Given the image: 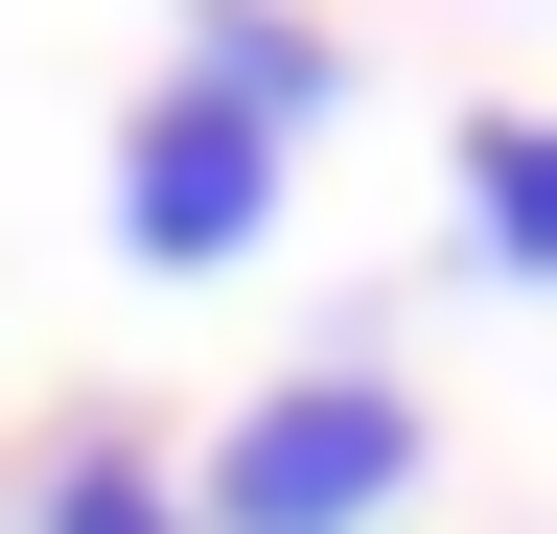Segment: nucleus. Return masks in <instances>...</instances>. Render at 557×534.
Returning a JSON list of instances; mask_svg holds the SVG:
<instances>
[{
	"instance_id": "f257e3e1",
	"label": "nucleus",
	"mask_w": 557,
	"mask_h": 534,
	"mask_svg": "<svg viewBox=\"0 0 557 534\" xmlns=\"http://www.w3.org/2000/svg\"><path fill=\"white\" fill-rule=\"evenodd\" d=\"M418 488V419L372 372H302V395H256L233 419V464H209V534H372Z\"/></svg>"
},
{
	"instance_id": "f03ea898",
	"label": "nucleus",
	"mask_w": 557,
	"mask_h": 534,
	"mask_svg": "<svg viewBox=\"0 0 557 534\" xmlns=\"http://www.w3.org/2000/svg\"><path fill=\"white\" fill-rule=\"evenodd\" d=\"M116 210H139V256H163V280H209V256H233L256 210H278V116H233V94H139V140H116Z\"/></svg>"
},
{
	"instance_id": "7ed1b4c3",
	"label": "nucleus",
	"mask_w": 557,
	"mask_h": 534,
	"mask_svg": "<svg viewBox=\"0 0 557 534\" xmlns=\"http://www.w3.org/2000/svg\"><path fill=\"white\" fill-rule=\"evenodd\" d=\"M186 71L233 94V116H278V140L325 116V47H302V24H256V0H209V24H186Z\"/></svg>"
},
{
	"instance_id": "20e7f679",
	"label": "nucleus",
	"mask_w": 557,
	"mask_h": 534,
	"mask_svg": "<svg viewBox=\"0 0 557 534\" xmlns=\"http://www.w3.org/2000/svg\"><path fill=\"white\" fill-rule=\"evenodd\" d=\"M465 186H487V256L557 280V116H465Z\"/></svg>"
},
{
	"instance_id": "39448f33",
	"label": "nucleus",
	"mask_w": 557,
	"mask_h": 534,
	"mask_svg": "<svg viewBox=\"0 0 557 534\" xmlns=\"http://www.w3.org/2000/svg\"><path fill=\"white\" fill-rule=\"evenodd\" d=\"M47 534H209V511H186L139 442H70V464H47Z\"/></svg>"
}]
</instances>
